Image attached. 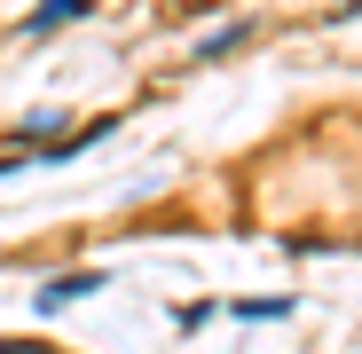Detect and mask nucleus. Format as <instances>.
Wrapping results in <instances>:
<instances>
[{
	"label": "nucleus",
	"instance_id": "obj_1",
	"mask_svg": "<svg viewBox=\"0 0 362 354\" xmlns=\"http://www.w3.org/2000/svg\"><path fill=\"white\" fill-rule=\"evenodd\" d=\"M103 283H110L103 268H79V276H55V283H40V300H32V307H40V315H64L71 300H87V291H103Z\"/></svg>",
	"mask_w": 362,
	"mask_h": 354
},
{
	"label": "nucleus",
	"instance_id": "obj_3",
	"mask_svg": "<svg viewBox=\"0 0 362 354\" xmlns=\"http://www.w3.org/2000/svg\"><path fill=\"white\" fill-rule=\"evenodd\" d=\"M236 315H245V323H260V315H291V300H245Z\"/></svg>",
	"mask_w": 362,
	"mask_h": 354
},
{
	"label": "nucleus",
	"instance_id": "obj_4",
	"mask_svg": "<svg viewBox=\"0 0 362 354\" xmlns=\"http://www.w3.org/2000/svg\"><path fill=\"white\" fill-rule=\"evenodd\" d=\"M0 354H47V346H24V338H0Z\"/></svg>",
	"mask_w": 362,
	"mask_h": 354
},
{
	"label": "nucleus",
	"instance_id": "obj_2",
	"mask_svg": "<svg viewBox=\"0 0 362 354\" xmlns=\"http://www.w3.org/2000/svg\"><path fill=\"white\" fill-rule=\"evenodd\" d=\"M95 0H40L32 8V32H55V24H71V16H87Z\"/></svg>",
	"mask_w": 362,
	"mask_h": 354
}]
</instances>
